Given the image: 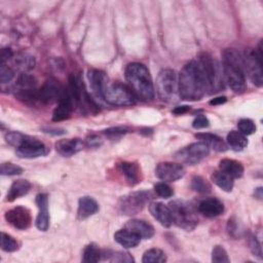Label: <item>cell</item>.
<instances>
[{
	"label": "cell",
	"mask_w": 263,
	"mask_h": 263,
	"mask_svg": "<svg viewBox=\"0 0 263 263\" xmlns=\"http://www.w3.org/2000/svg\"><path fill=\"white\" fill-rule=\"evenodd\" d=\"M102 255L103 254L97 245L89 243L83 250L82 261L85 263H96L101 260Z\"/></svg>",
	"instance_id": "1f68e13d"
},
{
	"label": "cell",
	"mask_w": 263,
	"mask_h": 263,
	"mask_svg": "<svg viewBox=\"0 0 263 263\" xmlns=\"http://www.w3.org/2000/svg\"><path fill=\"white\" fill-rule=\"evenodd\" d=\"M31 189V183L27 180H16L14 181L6 195L7 201H13L18 197L26 195Z\"/></svg>",
	"instance_id": "4316f807"
},
{
	"label": "cell",
	"mask_w": 263,
	"mask_h": 263,
	"mask_svg": "<svg viewBox=\"0 0 263 263\" xmlns=\"http://www.w3.org/2000/svg\"><path fill=\"white\" fill-rule=\"evenodd\" d=\"M212 181L222 190L230 192L233 188V178L226 174L225 172L219 170L212 174Z\"/></svg>",
	"instance_id": "f546056e"
},
{
	"label": "cell",
	"mask_w": 263,
	"mask_h": 263,
	"mask_svg": "<svg viewBox=\"0 0 263 263\" xmlns=\"http://www.w3.org/2000/svg\"><path fill=\"white\" fill-rule=\"evenodd\" d=\"M155 175L163 182H175L185 175V170L180 163L164 161L157 164Z\"/></svg>",
	"instance_id": "5bb4252c"
},
{
	"label": "cell",
	"mask_w": 263,
	"mask_h": 263,
	"mask_svg": "<svg viewBox=\"0 0 263 263\" xmlns=\"http://www.w3.org/2000/svg\"><path fill=\"white\" fill-rule=\"evenodd\" d=\"M250 249L251 252L254 254V256L258 257L259 259H262V250H261V245L259 240L255 236L250 237Z\"/></svg>",
	"instance_id": "f6af8a7d"
},
{
	"label": "cell",
	"mask_w": 263,
	"mask_h": 263,
	"mask_svg": "<svg viewBox=\"0 0 263 263\" xmlns=\"http://www.w3.org/2000/svg\"><path fill=\"white\" fill-rule=\"evenodd\" d=\"M154 191L162 198H168L174 195L173 189L165 182H158L154 185Z\"/></svg>",
	"instance_id": "ab89813d"
},
{
	"label": "cell",
	"mask_w": 263,
	"mask_h": 263,
	"mask_svg": "<svg viewBox=\"0 0 263 263\" xmlns=\"http://www.w3.org/2000/svg\"><path fill=\"white\" fill-rule=\"evenodd\" d=\"M36 203L39 213L36 218V227L41 231H46L49 227V212H48V196L45 193H40L36 196Z\"/></svg>",
	"instance_id": "ac0fdd59"
},
{
	"label": "cell",
	"mask_w": 263,
	"mask_h": 263,
	"mask_svg": "<svg viewBox=\"0 0 263 263\" xmlns=\"http://www.w3.org/2000/svg\"><path fill=\"white\" fill-rule=\"evenodd\" d=\"M195 137L200 140V142L204 143L209 148H212L218 152H224L227 150V144L217 135L209 134V133H200L196 134Z\"/></svg>",
	"instance_id": "484cf974"
},
{
	"label": "cell",
	"mask_w": 263,
	"mask_h": 263,
	"mask_svg": "<svg viewBox=\"0 0 263 263\" xmlns=\"http://www.w3.org/2000/svg\"><path fill=\"white\" fill-rule=\"evenodd\" d=\"M14 63L17 66L18 69L24 71V73H26V71H29V70L33 69L34 66H35L34 58L32 55L28 54V53L17 54L16 58L14 59Z\"/></svg>",
	"instance_id": "836d02e7"
},
{
	"label": "cell",
	"mask_w": 263,
	"mask_h": 263,
	"mask_svg": "<svg viewBox=\"0 0 263 263\" xmlns=\"http://www.w3.org/2000/svg\"><path fill=\"white\" fill-rule=\"evenodd\" d=\"M86 144L90 147H97V146H100L101 141H100V138H98L96 135H90L86 139Z\"/></svg>",
	"instance_id": "c3c4849f"
},
{
	"label": "cell",
	"mask_w": 263,
	"mask_h": 263,
	"mask_svg": "<svg viewBox=\"0 0 263 263\" xmlns=\"http://www.w3.org/2000/svg\"><path fill=\"white\" fill-rule=\"evenodd\" d=\"M179 97L186 101H198L206 92V82L197 60L188 62L178 77Z\"/></svg>",
	"instance_id": "6da1fadb"
},
{
	"label": "cell",
	"mask_w": 263,
	"mask_h": 263,
	"mask_svg": "<svg viewBox=\"0 0 263 263\" xmlns=\"http://www.w3.org/2000/svg\"><path fill=\"white\" fill-rule=\"evenodd\" d=\"M125 228L132 230L144 239H149L154 235L153 226L144 220L132 219L125 224Z\"/></svg>",
	"instance_id": "603a6c76"
},
{
	"label": "cell",
	"mask_w": 263,
	"mask_h": 263,
	"mask_svg": "<svg viewBox=\"0 0 263 263\" xmlns=\"http://www.w3.org/2000/svg\"><path fill=\"white\" fill-rule=\"evenodd\" d=\"M14 77L13 70L5 64L0 65V81L2 84L10 82Z\"/></svg>",
	"instance_id": "7bdbcfd3"
},
{
	"label": "cell",
	"mask_w": 263,
	"mask_h": 263,
	"mask_svg": "<svg viewBox=\"0 0 263 263\" xmlns=\"http://www.w3.org/2000/svg\"><path fill=\"white\" fill-rule=\"evenodd\" d=\"M245 74L248 75L250 80L258 87L263 84V73H262V47L259 44L258 50L246 49L241 55Z\"/></svg>",
	"instance_id": "9c48e42d"
},
{
	"label": "cell",
	"mask_w": 263,
	"mask_h": 263,
	"mask_svg": "<svg viewBox=\"0 0 263 263\" xmlns=\"http://www.w3.org/2000/svg\"><path fill=\"white\" fill-rule=\"evenodd\" d=\"M158 97L166 103H175L179 98L178 76L173 69H162L156 79Z\"/></svg>",
	"instance_id": "8992f818"
},
{
	"label": "cell",
	"mask_w": 263,
	"mask_h": 263,
	"mask_svg": "<svg viewBox=\"0 0 263 263\" xmlns=\"http://www.w3.org/2000/svg\"><path fill=\"white\" fill-rule=\"evenodd\" d=\"M99 211L98 202L90 196H82L78 200L77 217L79 220H84L95 215Z\"/></svg>",
	"instance_id": "cb8c5ba5"
},
{
	"label": "cell",
	"mask_w": 263,
	"mask_h": 263,
	"mask_svg": "<svg viewBox=\"0 0 263 263\" xmlns=\"http://www.w3.org/2000/svg\"><path fill=\"white\" fill-rule=\"evenodd\" d=\"M47 153V147L37 139L26 136L23 142L16 147V154L21 158H37Z\"/></svg>",
	"instance_id": "7c38bea8"
},
{
	"label": "cell",
	"mask_w": 263,
	"mask_h": 263,
	"mask_svg": "<svg viewBox=\"0 0 263 263\" xmlns=\"http://www.w3.org/2000/svg\"><path fill=\"white\" fill-rule=\"evenodd\" d=\"M5 220L14 228L26 230L32 223V216L29 209L17 205L5 213Z\"/></svg>",
	"instance_id": "4fadbf2b"
},
{
	"label": "cell",
	"mask_w": 263,
	"mask_h": 263,
	"mask_svg": "<svg viewBox=\"0 0 263 263\" xmlns=\"http://www.w3.org/2000/svg\"><path fill=\"white\" fill-rule=\"evenodd\" d=\"M227 145L233 149L234 151H241L243 150L247 145H248V140H247V136L242 135L241 133H239L238 130H231L228 135H227V139H226Z\"/></svg>",
	"instance_id": "4dcf8cb0"
},
{
	"label": "cell",
	"mask_w": 263,
	"mask_h": 263,
	"mask_svg": "<svg viewBox=\"0 0 263 263\" xmlns=\"http://www.w3.org/2000/svg\"><path fill=\"white\" fill-rule=\"evenodd\" d=\"M84 143L81 139L75 138V139H64L60 140L55 143V150L57 152L64 156V157H70L74 154L78 153L83 149Z\"/></svg>",
	"instance_id": "d6986e66"
},
{
	"label": "cell",
	"mask_w": 263,
	"mask_h": 263,
	"mask_svg": "<svg viewBox=\"0 0 263 263\" xmlns=\"http://www.w3.org/2000/svg\"><path fill=\"white\" fill-rule=\"evenodd\" d=\"M23 168L12 162H3L0 167V173L2 176H15L23 173Z\"/></svg>",
	"instance_id": "74e56055"
},
{
	"label": "cell",
	"mask_w": 263,
	"mask_h": 263,
	"mask_svg": "<svg viewBox=\"0 0 263 263\" xmlns=\"http://www.w3.org/2000/svg\"><path fill=\"white\" fill-rule=\"evenodd\" d=\"M219 168L231 176L233 179H238L243 175V165L234 159L224 158L220 160Z\"/></svg>",
	"instance_id": "83f0119b"
},
{
	"label": "cell",
	"mask_w": 263,
	"mask_h": 263,
	"mask_svg": "<svg viewBox=\"0 0 263 263\" xmlns=\"http://www.w3.org/2000/svg\"><path fill=\"white\" fill-rule=\"evenodd\" d=\"M68 90L75 105L79 107L81 112L85 114H96L99 111L97 104L86 91L85 85L79 75L77 74L70 75Z\"/></svg>",
	"instance_id": "5b68a950"
},
{
	"label": "cell",
	"mask_w": 263,
	"mask_h": 263,
	"mask_svg": "<svg viewBox=\"0 0 263 263\" xmlns=\"http://www.w3.org/2000/svg\"><path fill=\"white\" fill-rule=\"evenodd\" d=\"M222 72L224 81L236 93L247 88L246 74L241 55L233 48H226L222 53Z\"/></svg>",
	"instance_id": "7a4b0ae2"
},
{
	"label": "cell",
	"mask_w": 263,
	"mask_h": 263,
	"mask_svg": "<svg viewBox=\"0 0 263 263\" xmlns=\"http://www.w3.org/2000/svg\"><path fill=\"white\" fill-rule=\"evenodd\" d=\"M191 188L198 193H209L211 191L210 183L200 176H195L192 178Z\"/></svg>",
	"instance_id": "e575fe53"
},
{
	"label": "cell",
	"mask_w": 263,
	"mask_h": 263,
	"mask_svg": "<svg viewBox=\"0 0 263 263\" xmlns=\"http://www.w3.org/2000/svg\"><path fill=\"white\" fill-rule=\"evenodd\" d=\"M209 119L204 116V115H198L192 122V126L196 129H199V128H204V127H208L209 126Z\"/></svg>",
	"instance_id": "bcb514c9"
},
{
	"label": "cell",
	"mask_w": 263,
	"mask_h": 263,
	"mask_svg": "<svg viewBox=\"0 0 263 263\" xmlns=\"http://www.w3.org/2000/svg\"><path fill=\"white\" fill-rule=\"evenodd\" d=\"M44 133H47V134H52V135H62L65 133L64 129H61V128H44Z\"/></svg>",
	"instance_id": "816d5d0a"
},
{
	"label": "cell",
	"mask_w": 263,
	"mask_h": 263,
	"mask_svg": "<svg viewBox=\"0 0 263 263\" xmlns=\"http://www.w3.org/2000/svg\"><path fill=\"white\" fill-rule=\"evenodd\" d=\"M150 197L151 194L148 191H136L128 193L120 198L118 203L119 211L124 215H136L143 210Z\"/></svg>",
	"instance_id": "30bf717a"
},
{
	"label": "cell",
	"mask_w": 263,
	"mask_h": 263,
	"mask_svg": "<svg viewBox=\"0 0 263 263\" xmlns=\"http://www.w3.org/2000/svg\"><path fill=\"white\" fill-rule=\"evenodd\" d=\"M237 127L238 132L241 133L245 136H249L255 133L256 130V125L253 120L249 118H242L237 122Z\"/></svg>",
	"instance_id": "8d00e7d4"
},
{
	"label": "cell",
	"mask_w": 263,
	"mask_h": 263,
	"mask_svg": "<svg viewBox=\"0 0 263 263\" xmlns=\"http://www.w3.org/2000/svg\"><path fill=\"white\" fill-rule=\"evenodd\" d=\"M149 211L153 218L157 220L162 226L170 227L173 224L171 210L167 205L163 204L162 202H151L149 204Z\"/></svg>",
	"instance_id": "44dd1931"
},
{
	"label": "cell",
	"mask_w": 263,
	"mask_h": 263,
	"mask_svg": "<svg viewBox=\"0 0 263 263\" xmlns=\"http://www.w3.org/2000/svg\"><path fill=\"white\" fill-rule=\"evenodd\" d=\"M255 196L259 199L262 198V188L261 187H258L257 189H255Z\"/></svg>",
	"instance_id": "f5cc1de1"
},
{
	"label": "cell",
	"mask_w": 263,
	"mask_h": 263,
	"mask_svg": "<svg viewBox=\"0 0 263 263\" xmlns=\"http://www.w3.org/2000/svg\"><path fill=\"white\" fill-rule=\"evenodd\" d=\"M198 211L200 214L208 218H215L223 214L224 204L221 200L215 197H210L203 199L198 204Z\"/></svg>",
	"instance_id": "ffe728a7"
},
{
	"label": "cell",
	"mask_w": 263,
	"mask_h": 263,
	"mask_svg": "<svg viewBox=\"0 0 263 263\" xmlns=\"http://www.w3.org/2000/svg\"><path fill=\"white\" fill-rule=\"evenodd\" d=\"M13 52L11 50V48L9 47H4L1 49V53H0V65L5 64L10 58H12Z\"/></svg>",
	"instance_id": "7dc6e473"
},
{
	"label": "cell",
	"mask_w": 263,
	"mask_h": 263,
	"mask_svg": "<svg viewBox=\"0 0 263 263\" xmlns=\"http://www.w3.org/2000/svg\"><path fill=\"white\" fill-rule=\"evenodd\" d=\"M136 96L129 86L120 82H108L102 99L114 106H132L136 103Z\"/></svg>",
	"instance_id": "ba28073f"
},
{
	"label": "cell",
	"mask_w": 263,
	"mask_h": 263,
	"mask_svg": "<svg viewBox=\"0 0 263 263\" xmlns=\"http://www.w3.org/2000/svg\"><path fill=\"white\" fill-rule=\"evenodd\" d=\"M26 138V135L18 133V132H9L5 135V140L6 142L11 145L14 146L15 148L23 142V140Z\"/></svg>",
	"instance_id": "b9f144b4"
},
{
	"label": "cell",
	"mask_w": 263,
	"mask_h": 263,
	"mask_svg": "<svg viewBox=\"0 0 263 263\" xmlns=\"http://www.w3.org/2000/svg\"><path fill=\"white\" fill-rule=\"evenodd\" d=\"M165 261H166V256L164 252L156 248L146 251L142 258V262L144 263H163Z\"/></svg>",
	"instance_id": "d6a6232c"
},
{
	"label": "cell",
	"mask_w": 263,
	"mask_h": 263,
	"mask_svg": "<svg viewBox=\"0 0 263 263\" xmlns=\"http://www.w3.org/2000/svg\"><path fill=\"white\" fill-rule=\"evenodd\" d=\"M87 78H88L89 86L92 93L97 98L102 99L103 91L108 83V78L106 73L102 70L91 69V70H88L87 72Z\"/></svg>",
	"instance_id": "e0dca14e"
},
{
	"label": "cell",
	"mask_w": 263,
	"mask_h": 263,
	"mask_svg": "<svg viewBox=\"0 0 263 263\" xmlns=\"http://www.w3.org/2000/svg\"><path fill=\"white\" fill-rule=\"evenodd\" d=\"M212 261L213 262H229L230 259L227 255L225 249L221 246H215L212 251Z\"/></svg>",
	"instance_id": "f35d334b"
},
{
	"label": "cell",
	"mask_w": 263,
	"mask_h": 263,
	"mask_svg": "<svg viewBox=\"0 0 263 263\" xmlns=\"http://www.w3.org/2000/svg\"><path fill=\"white\" fill-rule=\"evenodd\" d=\"M114 239L120 246H122L123 248H126V249L135 248L141 241V237L127 228H123V229L116 231L114 234Z\"/></svg>",
	"instance_id": "d4e9b609"
},
{
	"label": "cell",
	"mask_w": 263,
	"mask_h": 263,
	"mask_svg": "<svg viewBox=\"0 0 263 263\" xmlns=\"http://www.w3.org/2000/svg\"><path fill=\"white\" fill-rule=\"evenodd\" d=\"M197 62L203 73L209 92L213 93L214 91L221 90L224 86V77L222 67L219 63L208 52L200 53L197 58Z\"/></svg>",
	"instance_id": "277c9868"
},
{
	"label": "cell",
	"mask_w": 263,
	"mask_h": 263,
	"mask_svg": "<svg viewBox=\"0 0 263 263\" xmlns=\"http://www.w3.org/2000/svg\"><path fill=\"white\" fill-rule=\"evenodd\" d=\"M36 79L27 73H22L15 82V88H14V93L15 92H24V91H31V90H36Z\"/></svg>",
	"instance_id": "f1b7e54d"
},
{
	"label": "cell",
	"mask_w": 263,
	"mask_h": 263,
	"mask_svg": "<svg viewBox=\"0 0 263 263\" xmlns=\"http://www.w3.org/2000/svg\"><path fill=\"white\" fill-rule=\"evenodd\" d=\"M168 208L171 210L173 223L178 227L186 231H191L196 227L198 219L190 203L184 200H174L170 202Z\"/></svg>",
	"instance_id": "52a82bcc"
},
{
	"label": "cell",
	"mask_w": 263,
	"mask_h": 263,
	"mask_svg": "<svg viewBox=\"0 0 263 263\" xmlns=\"http://www.w3.org/2000/svg\"><path fill=\"white\" fill-rule=\"evenodd\" d=\"M210 153V148L202 142L192 143L181 150H179L175 157L180 160L181 162H184L186 164H196L200 162L203 158H205Z\"/></svg>",
	"instance_id": "8fae6325"
},
{
	"label": "cell",
	"mask_w": 263,
	"mask_h": 263,
	"mask_svg": "<svg viewBox=\"0 0 263 263\" xmlns=\"http://www.w3.org/2000/svg\"><path fill=\"white\" fill-rule=\"evenodd\" d=\"M63 91L64 88L55 78H48L39 89V103L51 104L58 102Z\"/></svg>",
	"instance_id": "9a60e30c"
},
{
	"label": "cell",
	"mask_w": 263,
	"mask_h": 263,
	"mask_svg": "<svg viewBox=\"0 0 263 263\" xmlns=\"http://www.w3.org/2000/svg\"><path fill=\"white\" fill-rule=\"evenodd\" d=\"M226 97H217V98H214L213 100L210 101V105H213V106H218V105H222L226 102Z\"/></svg>",
	"instance_id": "f907efd6"
},
{
	"label": "cell",
	"mask_w": 263,
	"mask_h": 263,
	"mask_svg": "<svg viewBox=\"0 0 263 263\" xmlns=\"http://www.w3.org/2000/svg\"><path fill=\"white\" fill-rule=\"evenodd\" d=\"M126 133H127V128L123 127V126H114V127H109V128L103 130V134L110 139L120 138L123 135H125Z\"/></svg>",
	"instance_id": "ee69618b"
},
{
	"label": "cell",
	"mask_w": 263,
	"mask_h": 263,
	"mask_svg": "<svg viewBox=\"0 0 263 263\" xmlns=\"http://www.w3.org/2000/svg\"><path fill=\"white\" fill-rule=\"evenodd\" d=\"M1 249L4 252L11 253L18 249V243L11 235H9L5 232H2L1 233Z\"/></svg>",
	"instance_id": "d590c367"
},
{
	"label": "cell",
	"mask_w": 263,
	"mask_h": 263,
	"mask_svg": "<svg viewBox=\"0 0 263 263\" xmlns=\"http://www.w3.org/2000/svg\"><path fill=\"white\" fill-rule=\"evenodd\" d=\"M125 78L135 96L143 101L154 99L155 89L147 67L141 63H130L125 68Z\"/></svg>",
	"instance_id": "3957f363"
},
{
	"label": "cell",
	"mask_w": 263,
	"mask_h": 263,
	"mask_svg": "<svg viewBox=\"0 0 263 263\" xmlns=\"http://www.w3.org/2000/svg\"><path fill=\"white\" fill-rule=\"evenodd\" d=\"M190 110V107L189 106H178L176 107L174 110H173V113L176 114V115H182V114H185L186 112H188Z\"/></svg>",
	"instance_id": "681fc988"
},
{
	"label": "cell",
	"mask_w": 263,
	"mask_h": 263,
	"mask_svg": "<svg viewBox=\"0 0 263 263\" xmlns=\"http://www.w3.org/2000/svg\"><path fill=\"white\" fill-rule=\"evenodd\" d=\"M108 260L111 262H118V263H132L135 261L132 255L124 252L111 253L110 256L108 257Z\"/></svg>",
	"instance_id": "60d3db41"
},
{
	"label": "cell",
	"mask_w": 263,
	"mask_h": 263,
	"mask_svg": "<svg viewBox=\"0 0 263 263\" xmlns=\"http://www.w3.org/2000/svg\"><path fill=\"white\" fill-rule=\"evenodd\" d=\"M75 103L69 92L68 89H64L60 100L58 101V106L53 110L52 120L53 121H62L68 119L71 116L72 111L74 110Z\"/></svg>",
	"instance_id": "2e32d148"
},
{
	"label": "cell",
	"mask_w": 263,
	"mask_h": 263,
	"mask_svg": "<svg viewBox=\"0 0 263 263\" xmlns=\"http://www.w3.org/2000/svg\"><path fill=\"white\" fill-rule=\"evenodd\" d=\"M120 173L124 176L125 181L134 186L141 182V170L138 163L130 162V161H123L120 162L118 165Z\"/></svg>",
	"instance_id": "7402d4cb"
}]
</instances>
